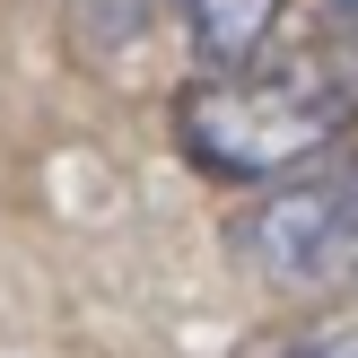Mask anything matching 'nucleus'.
Returning a JSON list of instances; mask_svg holds the SVG:
<instances>
[{
    "label": "nucleus",
    "instance_id": "nucleus-1",
    "mask_svg": "<svg viewBox=\"0 0 358 358\" xmlns=\"http://www.w3.org/2000/svg\"><path fill=\"white\" fill-rule=\"evenodd\" d=\"M166 122L210 184H289L358 140V79L324 44H262L245 62H201Z\"/></svg>",
    "mask_w": 358,
    "mask_h": 358
},
{
    "label": "nucleus",
    "instance_id": "nucleus-2",
    "mask_svg": "<svg viewBox=\"0 0 358 358\" xmlns=\"http://www.w3.org/2000/svg\"><path fill=\"white\" fill-rule=\"evenodd\" d=\"M236 254L271 289H324L358 271V149H332L324 166L262 184V201L236 219Z\"/></svg>",
    "mask_w": 358,
    "mask_h": 358
},
{
    "label": "nucleus",
    "instance_id": "nucleus-3",
    "mask_svg": "<svg viewBox=\"0 0 358 358\" xmlns=\"http://www.w3.org/2000/svg\"><path fill=\"white\" fill-rule=\"evenodd\" d=\"M175 17L192 35V62H245V52L280 44L289 0H175Z\"/></svg>",
    "mask_w": 358,
    "mask_h": 358
},
{
    "label": "nucleus",
    "instance_id": "nucleus-4",
    "mask_svg": "<svg viewBox=\"0 0 358 358\" xmlns=\"http://www.w3.org/2000/svg\"><path fill=\"white\" fill-rule=\"evenodd\" d=\"M262 358H358V306H324V315H306V324L271 332Z\"/></svg>",
    "mask_w": 358,
    "mask_h": 358
},
{
    "label": "nucleus",
    "instance_id": "nucleus-5",
    "mask_svg": "<svg viewBox=\"0 0 358 358\" xmlns=\"http://www.w3.org/2000/svg\"><path fill=\"white\" fill-rule=\"evenodd\" d=\"M315 44H324L332 62L358 79V0H324V17H315Z\"/></svg>",
    "mask_w": 358,
    "mask_h": 358
},
{
    "label": "nucleus",
    "instance_id": "nucleus-6",
    "mask_svg": "<svg viewBox=\"0 0 358 358\" xmlns=\"http://www.w3.org/2000/svg\"><path fill=\"white\" fill-rule=\"evenodd\" d=\"M350 280H358V271H350Z\"/></svg>",
    "mask_w": 358,
    "mask_h": 358
}]
</instances>
